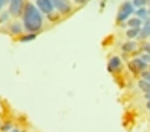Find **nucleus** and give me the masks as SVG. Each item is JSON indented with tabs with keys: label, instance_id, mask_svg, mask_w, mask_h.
Instances as JSON below:
<instances>
[{
	"label": "nucleus",
	"instance_id": "obj_1",
	"mask_svg": "<svg viewBox=\"0 0 150 132\" xmlns=\"http://www.w3.org/2000/svg\"><path fill=\"white\" fill-rule=\"evenodd\" d=\"M23 21L25 30L33 33L40 30L43 24V18L40 11L31 3L25 5Z\"/></svg>",
	"mask_w": 150,
	"mask_h": 132
},
{
	"label": "nucleus",
	"instance_id": "obj_2",
	"mask_svg": "<svg viewBox=\"0 0 150 132\" xmlns=\"http://www.w3.org/2000/svg\"><path fill=\"white\" fill-rule=\"evenodd\" d=\"M54 6L57 10L62 13H67L71 10V6L67 0H51Z\"/></svg>",
	"mask_w": 150,
	"mask_h": 132
},
{
	"label": "nucleus",
	"instance_id": "obj_3",
	"mask_svg": "<svg viewBox=\"0 0 150 132\" xmlns=\"http://www.w3.org/2000/svg\"><path fill=\"white\" fill-rule=\"evenodd\" d=\"M23 0H11L9 11L14 16H19L21 14Z\"/></svg>",
	"mask_w": 150,
	"mask_h": 132
},
{
	"label": "nucleus",
	"instance_id": "obj_4",
	"mask_svg": "<svg viewBox=\"0 0 150 132\" xmlns=\"http://www.w3.org/2000/svg\"><path fill=\"white\" fill-rule=\"evenodd\" d=\"M39 9L45 14L50 13L53 11L54 6L51 0H36Z\"/></svg>",
	"mask_w": 150,
	"mask_h": 132
},
{
	"label": "nucleus",
	"instance_id": "obj_5",
	"mask_svg": "<svg viewBox=\"0 0 150 132\" xmlns=\"http://www.w3.org/2000/svg\"><path fill=\"white\" fill-rule=\"evenodd\" d=\"M11 31L13 34H19L22 31V28L19 23H15L11 26Z\"/></svg>",
	"mask_w": 150,
	"mask_h": 132
},
{
	"label": "nucleus",
	"instance_id": "obj_6",
	"mask_svg": "<svg viewBox=\"0 0 150 132\" xmlns=\"http://www.w3.org/2000/svg\"><path fill=\"white\" fill-rule=\"evenodd\" d=\"M35 38V35L33 33H30V34L24 35L23 37L21 38V41L23 42H30V41H31L33 40H34Z\"/></svg>",
	"mask_w": 150,
	"mask_h": 132
},
{
	"label": "nucleus",
	"instance_id": "obj_7",
	"mask_svg": "<svg viewBox=\"0 0 150 132\" xmlns=\"http://www.w3.org/2000/svg\"><path fill=\"white\" fill-rule=\"evenodd\" d=\"M134 2L136 6H141V5L144 4L145 0H135Z\"/></svg>",
	"mask_w": 150,
	"mask_h": 132
},
{
	"label": "nucleus",
	"instance_id": "obj_8",
	"mask_svg": "<svg viewBox=\"0 0 150 132\" xmlns=\"http://www.w3.org/2000/svg\"><path fill=\"white\" fill-rule=\"evenodd\" d=\"M8 1L9 0H0V9L2 8V7L6 3H8Z\"/></svg>",
	"mask_w": 150,
	"mask_h": 132
},
{
	"label": "nucleus",
	"instance_id": "obj_9",
	"mask_svg": "<svg viewBox=\"0 0 150 132\" xmlns=\"http://www.w3.org/2000/svg\"><path fill=\"white\" fill-rule=\"evenodd\" d=\"M77 1H78V2H81V0H77Z\"/></svg>",
	"mask_w": 150,
	"mask_h": 132
}]
</instances>
